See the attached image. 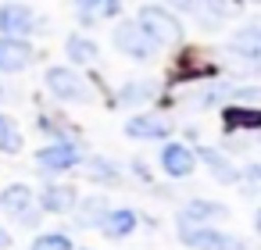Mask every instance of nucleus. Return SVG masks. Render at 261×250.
Masks as SVG:
<instances>
[{"label": "nucleus", "mask_w": 261, "mask_h": 250, "mask_svg": "<svg viewBox=\"0 0 261 250\" xmlns=\"http://www.w3.org/2000/svg\"><path fill=\"white\" fill-rule=\"evenodd\" d=\"M47 90H50L58 100H65V104H83V100H90V86H86V79H83L79 72L65 68V65L47 68Z\"/></svg>", "instance_id": "obj_2"}, {"label": "nucleus", "mask_w": 261, "mask_h": 250, "mask_svg": "<svg viewBox=\"0 0 261 250\" xmlns=\"http://www.w3.org/2000/svg\"><path fill=\"white\" fill-rule=\"evenodd\" d=\"M104 214H108L104 197H86L83 204H75V221H79V229H93V225L100 229Z\"/></svg>", "instance_id": "obj_16"}, {"label": "nucleus", "mask_w": 261, "mask_h": 250, "mask_svg": "<svg viewBox=\"0 0 261 250\" xmlns=\"http://www.w3.org/2000/svg\"><path fill=\"white\" fill-rule=\"evenodd\" d=\"M179 239L193 250H250L243 239H236L222 229H207V225H182Z\"/></svg>", "instance_id": "obj_3"}, {"label": "nucleus", "mask_w": 261, "mask_h": 250, "mask_svg": "<svg viewBox=\"0 0 261 250\" xmlns=\"http://www.w3.org/2000/svg\"><path fill=\"white\" fill-rule=\"evenodd\" d=\"M229 214V207L225 204H215V200H190L182 211H179V221L182 225H207V221H218V218H225Z\"/></svg>", "instance_id": "obj_11"}, {"label": "nucleus", "mask_w": 261, "mask_h": 250, "mask_svg": "<svg viewBox=\"0 0 261 250\" xmlns=\"http://www.w3.org/2000/svg\"><path fill=\"white\" fill-rule=\"evenodd\" d=\"M115 47H118L122 54H129L133 61H150L154 50H158V43L140 29V22H122V25H115Z\"/></svg>", "instance_id": "obj_4"}, {"label": "nucleus", "mask_w": 261, "mask_h": 250, "mask_svg": "<svg viewBox=\"0 0 261 250\" xmlns=\"http://www.w3.org/2000/svg\"><path fill=\"white\" fill-rule=\"evenodd\" d=\"M204 164H207V172L215 175V182H222V186H232V182H240V172H236V164L222 154V150H215V147H200V154H197Z\"/></svg>", "instance_id": "obj_12"}, {"label": "nucleus", "mask_w": 261, "mask_h": 250, "mask_svg": "<svg viewBox=\"0 0 261 250\" xmlns=\"http://www.w3.org/2000/svg\"><path fill=\"white\" fill-rule=\"evenodd\" d=\"M36 164H40V172H47V175H54V172H68V168H75L79 164V150L72 147V143H54V147H43V150H36Z\"/></svg>", "instance_id": "obj_8"}, {"label": "nucleus", "mask_w": 261, "mask_h": 250, "mask_svg": "<svg viewBox=\"0 0 261 250\" xmlns=\"http://www.w3.org/2000/svg\"><path fill=\"white\" fill-rule=\"evenodd\" d=\"M229 50L236 54V61H247V68L254 72V68L261 65V22L243 25V29L229 40Z\"/></svg>", "instance_id": "obj_7"}, {"label": "nucleus", "mask_w": 261, "mask_h": 250, "mask_svg": "<svg viewBox=\"0 0 261 250\" xmlns=\"http://www.w3.org/2000/svg\"><path fill=\"white\" fill-rule=\"evenodd\" d=\"M75 204H79V193L72 186H47L40 197V207L50 214H68V211H75Z\"/></svg>", "instance_id": "obj_14"}, {"label": "nucleus", "mask_w": 261, "mask_h": 250, "mask_svg": "<svg viewBox=\"0 0 261 250\" xmlns=\"http://www.w3.org/2000/svg\"><path fill=\"white\" fill-rule=\"evenodd\" d=\"M254 229H257V236H261V211L254 214Z\"/></svg>", "instance_id": "obj_30"}, {"label": "nucleus", "mask_w": 261, "mask_h": 250, "mask_svg": "<svg viewBox=\"0 0 261 250\" xmlns=\"http://www.w3.org/2000/svg\"><path fill=\"white\" fill-rule=\"evenodd\" d=\"M161 168H165V175H172V179H186V175H193V168H197V154H193L190 147H182V143H168V147L161 150Z\"/></svg>", "instance_id": "obj_10"}, {"label": "nucleus", "mask_w": 261, "mask_h": 250, "mask_svg": "<svg viewBox=\"0 0 261 250\" xmlns=\"http://www.w3.org/2000/svg\"><path fill=\"white\" fill-rule=\"evenodd\" d=\"M236 100H261V86H243V90H232Z\"/></svg>", "instance_id": "obj_25"}, {"label": "nucleus", "mask_w": 261, "mask_h": 250, "mask_svg": "<svg viewBox=\"0 0 261 250\" xmlns=\"http://www.w3.org/2000/svg\"><path fill=\"white\" fill-rule=\"evenodd\" d=\"M240 182H243L247 189H261V164H247V168L240 172Z\"/></svg>", "instance_id": "obj_23"}, {"label": "nucleus", "mask_w": 261, "mask_h": 250, "mask_svg": "<svg viewBox=\"0 0 261 250\" xmlns=\"http://www.w3.org/2000/svg\"><path fill=\"white\" fill-rule=\"evenodd\" d=\"M18 150H22V132H18L15 118L0 111V154H18Z\"/></svg>", "instance_id": "obj_20"}, {"label": "nucleus", "mask_w": 261, "mask_h": 250, "mask_svg": "<svg viewBox=\"0 0 261 250\" xmlns=\"http://www.w3.org/2000/svg\"><path fill=\"white\" fill-rule=\"evenodd\" d=\"M118 4H122V0H100V15H118Z\"/></svg>", "instance_id": "obj_27"}, {"label": "nucleus", "mask_w": 261, "mask_h": 250, "mask_svg": "<svg viewBox=\"0 0 261 250\" xmlns=\"http://www.w3.org/2000/svg\"><path fill=\"white\" fill-rule=\"evenodd\" d=\"M86 175L93 179V182H122V168L111 161V157H100V154H93L90 157V164H86Z\"/></svg>", "instance_id": "obj_19"}, {"label": "nucleus", "mask_w": 261, "mask_h": 250, "mask_svg": "<svg viewBox=\"0 0 261 250\" xmlns=\"http://www.w3.org/2000/svg\"><path fill=\"white\" fill-rule=\"evenodd\" d=\"M232 4H261V0H232Z\"/></svg>", "instance_id": "obj_31"}, {"label": "nucleus", "mask_w": 261, "mask_h": 250, "mask_svg": "<svg viewBox=\"0 0 261 250\" xmlns=\"http://www.w3.org/2000/svg\"><path fill=\"white\" fill-rule=\"evenodd\" d=\"M150 97H154V82H147V79H136V82L122 86V93H118V100H122L125 107L143 104V100H150Z\"/></svg>", "instance_id": "obj_21"}, {"label": "nucleus", "mask_w": 261, "mask_h": 250, "mask_svg": "<svg viewBox=\"0 0 261 250\" xmlns=\"http://www.w3.org/2000/svg\"><path fill=\"white\" fill-rule=\"evenodd\" d=\"M33 61H36V50L22 36H0V72L4 75L25 72Z\"/></svg>", "instance_id": "obj_5"}, {"label": "nucleus", "mask_w": 261, "mask_h": 250, "mask_svg": "<svg viewBox=\"0 0 261 250\" xmlns=\"http://www.w3.org/2000/svg\"><path fill=\"white\" fill-rule=\"evenodd\" d=\"M36 29V15L25 4H4L0 8V36H29Z\"/></svg>", "instance_id": "obj_9"}, {"label": "nucleus", "mask_w": 261, "mask_h": 250, "mask_svg": "<svg viewBox=\"0 0 261 250\" xmlns=\"http://www.w3.org/2000/svg\"><path fill=\"white\" fill-rule=\"evenodd\" d=\"M29 250H72V239L65 232H47V236H36Z\"/></svg>", "instance_id": "obj_22"}, {"label": "nucleus", "mask_w": 261, "mask_h": 250, "mask_svg": "<svg viewBox=\"0 0 261 250\" xmlns=\"http://www.w3.org/2000/svg\"><path fill=\"white\" fill-rule=\"evenodd\" d=\"M136 22H140V29H143L158 47H168V43H179V40H182L179 18H175L168 8H161V4H143L140 15H136Z\"/></svg>", "instance_id": "obj_1"}, {"label": "nucleus", "mask_w": 261, "mask_h": 250, "mask_svg": "<svg viewBox=\"0 0 261 250\" xmlns=\"http://www.w3.org/2000/svg\"><path fill=\"white\" fill-rule=\"evenodd\" d=\"M225 129H261V107H225Z\"/></svg>", "instance_id": "obj_18"}, {"label": "nucleus", "mask_w": 261, "mask_h": 250, "mask_svg": "<svg viewBox=\"0 0 261 250\" xmlns=\"http://www.w3.org/2000/svg\"><path fill=\"white\" fill-rule=\"evenodd\" d=\"M136 211L133 207H115V211H108L104 214V221H100V232L108 236V239H122V236H133V229H136Z\"/></svg>", "instance_id": "obj_13"}, {"label": "nucleus", "mask_w": 261, "mask_h": 250, "mask_svg": "<svg viewBox=\"0 0 261 250\" xmlns=\"http://www.w3.org/2000/svg\"><path fill=\"white\" fill-rule=\"evenodd\" d=\"M33 207V189L25 182H11L4 193H0V211H8V214H22Z\"/></svg>", "instance_id": "obj_15"}, {"label": "nucleus", "mask_w": 261, "mask_h": 250, "mask_svg": "<svg viewBox=\"0 0 261 250\" xmlns=\"http://www.w3.org/2000/svg\"><path fill=\"white\" fill-rule=\"evenodd\" d=\"M125 136L129 140H168L172 136V122L165 115H154V111H140L125 122Z\"/></svg>", "instance_id": "obj_6"}, {"label": "nucleus", "mask_w": 261, "mask_h": 250, "mask_svg": "<svg viewBox=\"0 0 261 250\" xmlns=\"http://www.w3.org/2000/svg\"><path fill=\"white\" fill-rule=\"evenodd\" d=\"M4 246H11V236H8V229H0V250Z\"/></svg>", "instance_id": "obj_29"}, {"label": "nucleus", "mask_w": 261, "mask_h": 250, "mask_svg": "<svg viewBox=\"0 0 261 250\" xmlns=\"http://www.w3.org/2000/svg\"><path fill=\"white\" fill-rule=\"evenodd\" d=\"M168 4L179 11H200V0H168Z\"/></svg>", "instance_id": "obj_26"}, {"label": "nucleus", "mask_w": 261, "mask_h": 250, "mask_svg": "<svg viewBox=\"0 0 261 250\" xmlns=\"http://www.w3.org/2000/svg\"><path fill=\"white\" fill-rule=\"evenodd\" d=\"M75 8H79L83 15H90V11H97V8H100V0H75Z\"/></svg>", "instance_id": "obj_28"}, {"label": "nucleus", "mask_w": 261, "mask_h": 250, "mask_svg": "<svg viewBox=\"0 0 261 250\" xmlns=\"http://www.w3.org/2000/svg\"><path fill=\"white\" fill-rule=\"evenodd\" d=\"M83 250H86V246H83Z\"/></svg>", "instance_id": "obj_32"}, {"label": "nucleus", "mask_w": 261, "mask_h": 250, "mask_svg": "<svg viewBox=\"0 0 261 250\" xmlns=\"http://www.w3.org/2000/svg\"><path fill=\"white\" fill-rule=\"evenodd\" d=\"M65 54H68L72 65H93L97 61V43L86 40V36H79V33H72L65 40Z\"/></svg>", "instance_id": "obj_17"}, {"label": "nucleus", "mask_w": 261, "mask_h": 250, "mask_svg": "<svg viewBox=\"0 0 261 250\" xmlns=\"http://www.w3.org/2000/svg\"><path fill=\"white\" fill-rule=\"evenodd\" d=\"M200 4H207V11L215 15V18H229V0H200Z\"/></svg>", "instance_id": "obj_24"}]
</instances>
